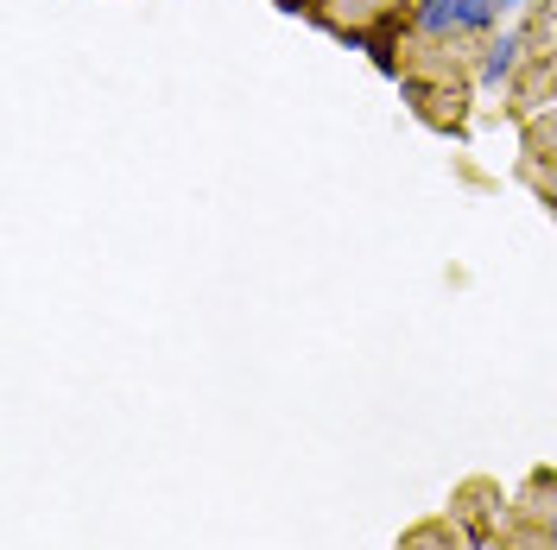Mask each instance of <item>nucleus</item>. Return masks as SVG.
Masks as SVG:
<instances>
[{"mask_svg":"<svg viewBox=\"0 0 557 550\" xmlns=\"http://www.w3.org/2000/svg\"><path fill=\"white\" fill-rule=\"evenodd\" d=\"M278 13H311L323 20L336 38H355L374 33V26H393V20H406V0H278Z\"/></svg>","mask_w":557,"mask_h":550,"instance_id":"f03ea898","label":"nucleus"},{"mask_svg":"<svg viewBox=\"0 0 557 550\" xmlns=\"http://www.w3.org/2000/svg\"><path fill=\"white\" fill-rule=\"evenodd\" d=\"M500 0H406V38L424 51H456L500 33Z\"/></svg>","mask_w":557,"mask_h":550,"instance_id":"f257e3e1","label":"nucleus"},{"mask_svg":"<svg viewBox=\"0 0 557 550\" xmlns=\"http://www.w3.org/2000/svg\"><path fill=\"white\" fill-rule=\"evenodd\" d=\"M525 70V20H507L500 33L482 38L475 51V89H513Z\"/></svg>","mask_w":557,"mask_h":550,"instance_id":"7ed1b4c3","label":"nucleus"},{"mask_svg":"<svg viewBox=\"0 0 557 550\" xmlns=\"http://www.w3.org/2000/svg\"><path fill=\"white\" fill-rule=\"evenodd\" d=\"M520 525L532 550H557V475H532L520 493Z\"/></svg>","mask_w":557,"mask_h":550,"instance_id":"20e7f679","label":"nucleus"},{"mask_svg":"<svg viewBox=\"0 0 557 550\" xmlns=\"http://www.w3.org/2000/svg\"><path fill=\"white\" fill-rule=\"evenodd\" d=\"M545 203H552V215H557V172L545 177Z\"/></svg>","mask_w":557,"mask_h":550,"instance_id":"0eeeda50","label":"nucleus"},{"mask_svg":"<svg viewBox=\"0 0 557 550\" xmlns=\"http://www.w3.org/2000/svg\"><path fill=\"white\" fill-rule=\"evenodd\" d=\"M539 0H500V20H520V13H532Z\"/></svg>","mask_w":557,"mask_h":550,"instance_id":"423d86ee","label":"nucleus"},{"mask_svg":"<svg viewBox=\"0 0 557 550\" xmlns=\"http://www.w3.org/2000/svg\"><path fill=\"white\" fill-rule=\"evenodd\" d=\"M399 550H456V538H450V525H437V518H431V525L406 532V538H399Z\"/></svg>","mask_w":557,"mask_h":550,"instance_id":"39448f33","label":"nucleus"}]
</instances>
